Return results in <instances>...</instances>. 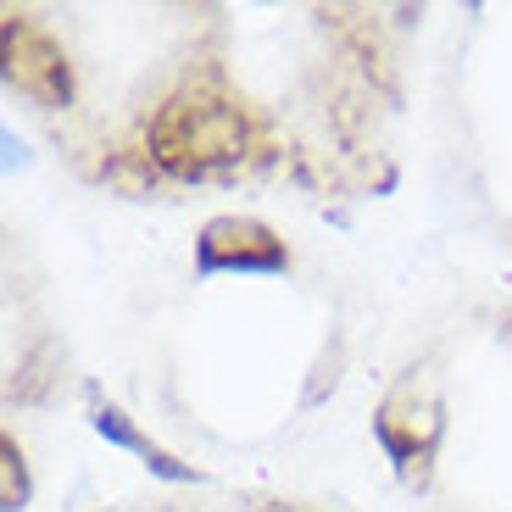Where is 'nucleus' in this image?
Masks as SVG:
<instances>
[{"mask_svg": "<svg viewBox=\"0 0 512 512\" xmlns=\"http://www.w3.org/2000/svg\"><path fill=\"white\" fill-rule=\"evenodd\" d=\"M128 151L156 179H218L251 156L268 151V123L229 90L223 67H190V73L140 117Z\"/></svg>", "mask_w": 512, "mask_h": 512, "instance_id": "nucleus-1", "label": "nucleus"}, {"mask_svg": "<svg viewBox=\"0 0 512 512\" xmlns=\"http://www.w3.org/2000/svg\"><path fill=\"white\" fill-rule=\"evenodd\" d=\"M373 435H379L384 457L396 462V474L407 490H429L435 479V451L446 435V401H440V384L429 379V368H407L390 396L373 412Z\"/></svg>", "mask_w": 512, "mask_h": 512, "instance_id": "nucleus-2", "label": "nucleus"}, {"mask_svg": "<svg viewBox=\"0 0 512 512\" xmlns=\"http://www.w3.org/2000/svg\"><path fill=\"white\" fill-rule=\"evenodd\" d=\"M0 45H6V84L28 95L45 112H67L73 106V62H67L62 39L28 12H6L0 23Z\"/></svg>", "mask_w": 512, "mask_h": 512, "instance_id": "nucleus-3", "label": "nucleus"}, {"mask_svg": "<svg viewBox=\"0 0 512 512\" xmlns=\"http://www.w3.org/2000/svg\"><path fill=\"white\" fill-rule=\"evenodd\" d=\"M195 268L201 273H284L290 245L262 218H212L195 240Z\"/></svg>", "mask_w": 512, "mask_h": 512, "instance_id": "nucleus-4", "label": "nucleus"}, {"mask_svg": "<svg viewBox=\"0 0 512 512\" xmlns=\"http://www.w3.org/2000/svg\"><path fill=\"white\" fill-rule=\"evenodd\" d=\"M90 401H95V412H90L95 435H106V440H112V446L134 451V457H140L145 468H151V474H162V479H179V485H190V479H201V474H195V468H184V462L173 457V451H167V446H156L151 435H140V429H134V418H128L123 407H112V401H101V396H95V390H90Z\"/></svg>", "mask_w": 512, "mask_h": 512, "instance_id": "nucleus-5", "label": "nucleus"}, {"mask_svg": "<svg viewBox=\"0 0 512 512\" xmlns=\"http://www.w3.org/2000/svg\"><path fill=\"white\" fill-rule=\"evenodd\" d=\"M0 507L6 512L28 507V462H23V446L12 440V429L0 435Z\"/></svg>", "mask_w": 512, "mask_h": 512, "instance_id": "nucleus-6", "label": "nucleus"}, {"mask_svg": "<svg viewBox=\"0 0 512 512\" xmlns=\"http://www.w3.org/2000/svg\"><path fill=\"white\" fill-rule=\"evenodd\" d=\"M51 362H56L51 346L28 351L23 368H17V379H12V401H39V396H45V390H51Z\"/></svg>", "mask_w": 512, "mask_h": 512, "instance_id": "nucleus-7", "label": "nucleus"}, {"mask_svg": "<svg viewBox=\"0 0 512 512\" xmlns=\"http://www.w3.org/2000/svg\"><path fill=\"white\" fill-rule=\"evenodd\" d=\"M334 384H340V340H329V351H323V357L312 362V379H307V407H318V401L329 396Z\"/></svg>", "mask_w": 512, "mask_h": 512, "instance_id": "nucleus-8", "label": "nucleus"}, {"mask_svg": "<svg viewBox=\"0 0 512 512\" xmlns=\"http://www.w3.org/2000/svg\"><path fill=\"white\" fill-rule=\"evenodd\" d=\"M501 334H507V340H512V307L501 312Z\"/></svg>", "mask_w": 512, "mask_h": 512, "instance_id": "nucleus-9", "label": "nucleus"}, {"mask_svg": "<svg viewBox=\"0 0 512 512\" xmlns=\"http://www.w3.org/2000/svg\"><path fill=\"white\" fill-rule=\"evenodd\" d=\"M268 512H301V507H268Z\"/></svg>", "mask_w": 512, "mask_h": 512, "instance_id": "nucleus-10", "label": "nucleus"}]
</instances>
